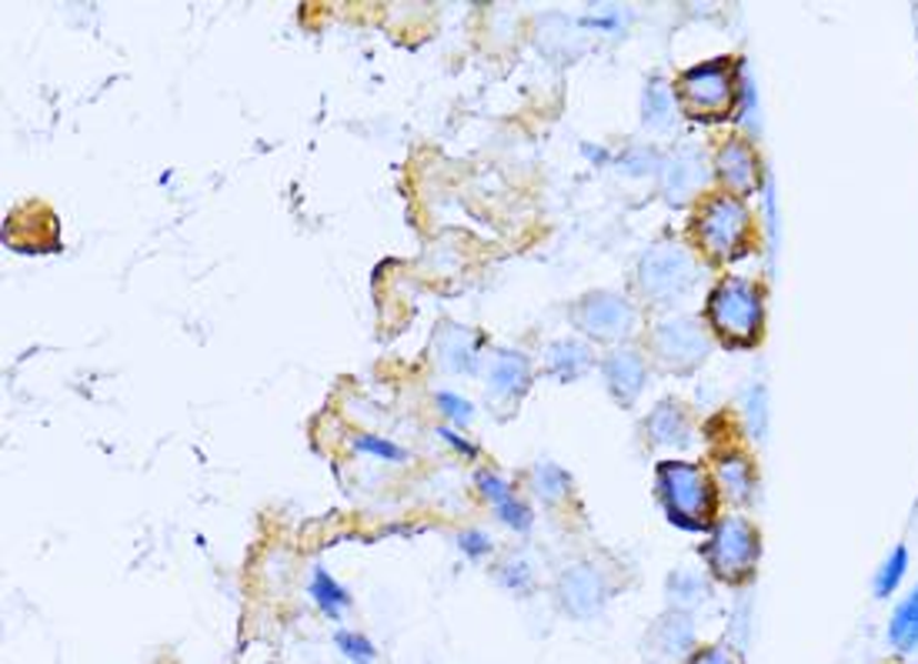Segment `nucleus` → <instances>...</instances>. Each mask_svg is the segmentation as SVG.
I'll return each instance as SVG.
<instances>
[{
	"instance_id": "1",
	"label": "nucleus",
	"mask_w": 918,
	"mask_h": 664,
	"mask_svg": "<svg viewBox=\"0 0 918 664\" xmlns=\"http://www.w3.org/2000/svg\"><path fill=\"white\" fill-rule=\"evenodd\" d=\"M655 487L672 524L685 531H702L715 514V487L702 464L692 461H662L655 471Z\"/></svg>"
},
{
	"instance_id": "2",
	"label": "nucleus",
	"mask_w": 918,
	"mask_h": 664,
	"mask_svg": "<svg viewBox=\"0 0 918 664\" xmlns=\"http://www.w3.org/2000/svg\"><path fill=\"white\" fill-rule=\"evenodd\" d=\"M708 324L712 331L735 348H748L761 338L765 298L755 281L725 278L708 294Z\"/></svg>"
},
{
	"instance_id": "3",
	"label": "nucleus",
	"mask_w": 918,
	"mask_h": 664,
	"mask_svg": "<svg viewBox=\"0 0 918 664\" xmlns=\"http://www.w3.org/2000/svg\"><path fill=\"white\" fill-rule=\"evenodd\" d=\"M675 98L678 104L692 114V118H708V121H718V118H728L735 111V101H738V78H735V68L728 64V58H718V61H705V64H695L688 68L678 84H675Z\"/></svg>"
},
{
	"instance_id": "4",
	"label": "nucleus",
	"mask_w": 918,
	"mask_h": 664,
	"mask_svg": "<svg viewBox=\"0 0 918 664\" xmlns=\"http://www.w3.org/2000/svg\"><path fill=\"white\" fill-rule=\"evenodd\" d=\"M751 228H755L751 211L745 208L742 198H732V194L708 198L695 218V234H698L702 248L718 261L742 258L751 244Z\"/></svg>"
},
{
	"instance_id": "5",
	"label": "nucleus",
	"mask_w": 918,
	"mask_h": 664,
	"mask_svg": "<svg viewBox=\"0 0 918 664\" xmlns=\"http://www.w3.org/2000/svg\"><path fill=\"white\" fill-rule=\"evenodd\" d=\"M708 567L722 581H745L761 554V534L748 517H722L712 527L708 544L702 547Z\"/></svg>"
},
{
	"instance_id": "6",
	"label": "nucleus",
	"mask_w": 918,
	"mask_h": 664,
	"mask_svg": "<svg viewBox=\"0 0 918 664\" xmlns=\"http://www.w3.org/2000/svg\"><path fill=\"white\" fill-rule=\"evenodd\" d=\"M698 274H702V268L685 248L662 244V248H655L642 258L638 288H642L645 298H652L658 304H672L698 284Z\"/></svg>"
},
{
	"instance_id": "7",
	"label": "nucleus",
	"mask_w": 918,
	"mask_h": 664,
	"mask_svg": "<svg viewBox=\"0 0 918 664\" xmlns=\"http://www.w3.org/2000/svg\"><path fill=\"white\" fill-rule=\"evenodd\" d=\"M652 354L668 371H695L708 358V338L705 328L695 318H665L652 328Z\"/></svg>"
},
{
	"instance_id": "8",
	"label": "nucleus",
	"mask_w": 918,
	"mask_h": 664,
	"mask_svg": "<svg viewBox=\"0 0 918 664\" xmlns=\"http://www.w3.org/2000/svg\"><path fill=\"white\" fill-rule=\"evenodd\" d=\"M572 321L578 331L598 341H622L635 331L638 314L625 294L615 291H592L572 308Z\"/></svg>"
},
{
	"instance_id": "9",
	"label": "nucleus",
	"mask_w": 918,
	"mask_h": 664,
	"mask_svg": "<svg viewBox=\"0 0 918 664\" xmlns=\"http://www.w3.org/2000/svg\"><path fill=\"white\" fill-rule=\"evenodd\" d=\"M715 171L718 181L725 184V191L732 198H748L761 188V161L755 154V148L742 138H732L718 148L715 154Z\"/></svg>"
},
{
	"instance_id": "10",
	"label": "nucleus",
	"mask_w": 918,
	"mask_h": 664,
	"mask_svg": "<svg viewBox=\"0 0 918 664\" xmlns=\"http://www.w3.org/2000/svg\"><path fill=\"white\" fill-rule=\"evenodd\" d=\"M558 601L572 617H595L605 601H608V584L602 577V571H595L592 564H575L562 574L558 581Z\"/></svg>"
},
{
	"instance_id": "11",
	"label": "nucleus",
	"mask_w": 918,
	"mask_h": 664,
	"mask_svg": "<svg viewBox=\"0 0 918 664\" xmlns=\"http://www.w3.org/2000/svg\"><path fill=\"white\" fill-rule=\"evenodd\" d=\"M602 371H605V384L618 404H632L648 384V361H645V354H638L632 348L612 351L605 358Z\"/></svg>"
},
{
	"instance_id": "12",
	"label": "nucleus",
	"mask_w": 918,
	"mask_h": 664,
	"mask_svg": "<svg viewBox=\"0 0 918 664\" xmlns=\"http://www.w3.org/2000/svg\"><path fill=\"white\" fill-rule=\"evenodd\" d=\"M532 381V364L522 351H498L488 368V391L495 398H522Z\"/></svg>"
},
{
	"instance_id": "13",
	"label": "nucleus",
	"mask_w": 918,
	"mask_h": 664,
	"mask_svg": "<svg viewBox=\"0 0 918 664\" xmlns=\"http://www.w3.org/2000/svg\"><path fill=\"white\" fill-rule=\"evenodd\" d=\"M662 181H665V194L672 201H685L705 184V161L695 151H682L662 164Z\"/></svg>"
},
{
	"instance_id": "14",
	"label": "nucleus",
	"mask_w": 918,
	"mask_h": 664,
	"mask_svg": "<svg viewBox=\"0 0 918 664\" xmlns=\"http://www.w3.org/2000/svg\"><path fill=\"white\" fill-rule=\"evenodd\" d=\"M648 437L665 447H685L692 441V421L678 401H662L648 414Z\"/></svg>"
},
{
	"instance_id": "15",
	"label": "nucleus",
	"mask_w": 918,
	"mask_h": 664,
	"mask_svg": "<svg viewBox=\"0 0 918 664\" xmlns=\"http://www.w3.org/2000/svg\"><path fill=\"white\" fill-rule=\"evenodd\" d=\"M478 484H482V494L495 504L498 517L508 527H515V531H528L532 527V511H528V504L518 501V494H515L512 484H505L498 474H488V471L478 474Z\"/></svg>"
},
{
	"instance_id": "16",
	"label": "nucleus",
	"mask_w": 918,
	"mask_h": 664,
	"mask_svg": "<svg viewBox=\"0 0 918 664\" xmlns=\"http://www.w3.org/2000/svg\"><path fill=\"white\" fill-rule=\"evenodd\" d=\"M652 644L658 654L665 657H678L695 644V624L688 617V611H672L665 614L655 627H652Z\"/></svg>"
},
{
	"instance_id": "17",
	"label": "nucleus",
	"mask_w": 918,
	"mask_h": 664,
	"mask_svg": "<svg viewBox=\"0 0 918 664\" xmlns=\"http://www.w3.org/2000/svg\"><path fill=\"white\" fill-rule=\"evenodd\" d=\"M715 474H718L722 491H725L732 501L745 504V501L755 494V467H751V461H748L745 454H738V451L722 454V457H718Z\"/></svg>"
},
{
	"instance_id": "18",
	"label": "nucleus",
	"mask_w": 918,
	"mask_h": 664,
	"mask_svg": "<svg viewBox=\"0 0 918 664\" xmlns=\"http://www.w3.org/2000/svg\"><path fill=\"white\" fill-rule=\"evenodd\" d=\"M588 368H592V351H588V344L565 338V341H555V344L548 348V371H552L558 381H578Z\"/></svg>"
},
{
	"instance_id": "19",
	"label": "nucleus",
	"mask_w": 918,
	"mask_h": 664,
	"mask_svg": "<svg viewBox=\"0 0 918 664\" xmlns=\"http://www.w3.org/2000/svg\"><path fill=\"white\" fill-rule=\"evenodd\" d=\"M888 641L901 651H911L918 647V587L898 604V611L891 614V624H888Z\"/></svg>"
},
{
	"instance_id": "20",
	"label": "nucleus",
	"mask_w": 918,
	"mask_h": 664,
	"mask_svg": "<svg viewBox=\"0 0 918 664\" xmlns=\"http://www.w3.org/2000/svg\"><path fill=\"white\" fill-rule=\"evenodd\" d=\"M708 597V584L702 574L695 571H675L668 577V601H672V611H688L695 604H702Z\"/></svg>"
},
{
	"instance_id": "21",
	"label": "nucleus",
	"mask_w": 918,
	"mask_h": 664,
	"mask_svg": "<svg viewBox=\"0 0 918 664\" xmlns=\"http://www.w3.org/2000/svg\"><path fill=\"white\" fill-rule=\"evenodd\" d=\"M532 487L545 501H562L572 491V474L555 461H542L532 467Z\"/></svg>"
},
{
	"instance_id": "22",
	"label": "nucleus",
	"mask_w": 918,
	"mask_h": 664,
	"mask_svg": "<svg viewBox=\"0 0 918 664\" xmlns=\"http://www.w3.org/2000/svg\"><path fill=\"white\" fill-rule=\"evenodd\" d=\"M311 594H314V601H317V607L324 611V614H331V617H337L347 604H351V594L324 571V567H317L314 571V581H311Z\"/></svg>"
},
{
	"instance_id": "23",
	"label": "nucleus",
	"mask_w": 918,
	"mask_h": 664,
	"mask_svg": "<svg viewBox=\"0 0 918 664\" xmlns=\"http://www.w3.org/2000/svg\"><path fill=\"white\" fill-rule=\"evenodd\" d=\"M905 571H908V547L898 544V547L885 557V564L878 567V574H875V597H891V594L898 591Z\"/></svg>"
},
{
	"instance_id": "24",
	"label": "nucleus",
	"mask_w": 918,
	"mask_h": 664,
	"mask_svg": "<svg viewBox=\"0 0 918 664\" xmlns=\"http://www.w3.org/2000/svg\"><path fill=\"white\" fill-rule=\"evenodd\" d=\"M645 124L648 128H665L672 121V111H675V91H668L665 84H648L645 91Z\"/></svg>"
},
{
	"instance_id": "25",
	"label": "nucleus",
	"mask_w": 918,
	"mask_h": 664,
	"mask_svg": "<svg viewBox=\"0 0 918 664\" xmlns=\"http://www.w3.org/2000/svg\"><path fill=\"white\" fill-rule=\"evenodd\" d=\"M451 338H454V344L451 341H444L441 344V361L447 364V368H454V371H472L475 368V344H465L468 341V331H462V328H451Z\"/></svg>"
},
{
	"instance_id": "26",
	"label": "nucleus",
	"mask_w": 918,
	"mask_h": 664,
	"mask_svg": "<svg viewBox=\"0 0 918 664\" xmlns=\"http://www.w3.org/2000/svg\"><path fill=\"white\" fill-rule=\"evenodd\" d=\"M337 647L344 651V657H351L354 664H371L377 657V647L364 637V634H354V631H341L337 634Z\"/></svg>"
},
{
	"instance_id": "27",
	"label": "nucleus",
	"mask_w": 918,
	"mask_h": 664,
	"mask_svg": "<svg viewBox=\"0 0 918 664\" xmlns=\"http://www.w3.org/2000/svg\"><path fill=\"white\" fill-rule=\"evenodd\" d=\"M354 451L361 454H374L381 461H404V451L394 444V441H384V437H374V434H354Z\"/></svg>"
},
{
	"instance_id": "28",
	"label": "nucleus",
	"mask_w": 918,
	"mask_h": 664,
	"mask_svg": "<svg viewBox=\"0 0 918 664\" xmlns=\"http://www.w3.org/2000/svg\"><path fill=\"white\" fill-rule=\"evenodd\" d=\"M502 584L508 587V591H518V594H528L532 587H535V577H532V567L525 564V561H508L505 567H502Z\"/></svg>"
},
{
	"instance_id": "29",
	"label": "nucleus",
	"mask_w": 918,
	"mask_h": 664,
	"mask_svg": "<svg viewBox=\"0 0 918 664\" xmlns=\"http://www.w3.org/2000/svg\"><path fill=\"white\" fill-rule=\"evenodd\" d=\"M688 664H742L738 651L728 647V644H712V647H698Z\"/></svg>"
},
{
	"instance_id": "30",
	"label": "nucleus",
	"mask_w": 918,
	"mask_h": 664,
	"mask_svg": "<svg viewBox=\"0 0 918 664\" xmlns=\"http://www.w3.org/2000/svg\"><path fill=\"white\" fill-rule=\"evenodd\" d=\"M437 408H441V414L444 417H451L454 424H468L472 421V401H465V398H457V394H437Z\"/></svg>"
},
{
	"instance_id": "31",
	"label": "nucleus",
	"mask_w": 918,
	"mask_h": 664,
	"mask_svg": "<svg viewBox=\"0 0 918 664\" xmlns=\"http://www.w3.org/2000/svg\"><path fill=\"white\" fill-rule=\"evenodd\" d=\"M457 544H462V551L472 554V557H485L492 551V541L482 531H465L462 537H457Z\"/></svg>"
},
{
	"instance_id": "32",
	"label": "nucleus",
	"mask_w": 918,
	"mask_h": 664,
	"mask_svg": "<svg viewBox=\"0 0 918 664\" xmlns=\"http://www.w3.org/2000/svg\"><path fill=\"white\" fill-rule=\"evenodd\" d=\"M652 164H655V158H652V154H645V151H635V154H632L628 161H622V171L628 168V174H645V171H648Z\"/></svg>"
},
{
	"instance_id": "33",
	"label": "nucleus",
	"mask_w": 918,
	"mask_h": 664,
	"mask_svg": "<svg viewBox=\"0 0 918 664\" xmlns=\"http://www.w3.org/2000/svg\"><path fill=\"white\" fill-rule=\"evenodd\" d=\"M437 434H441V437H444V441H451V444H454V447H457V451H465V454H475V447H472V444H468V441H462V437H457V434H454V431H447V427H441V431H437Z\"/></svg>"
}]
</instances>
